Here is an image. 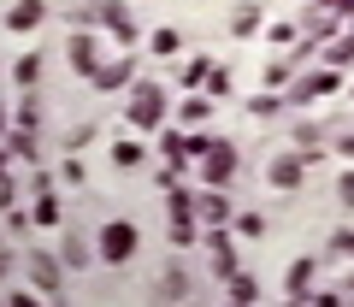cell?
Listing matches in <instances>:
<instances>
[{
  "label": "cell",
  "instance_id": "obj_1",
  "mask_svg": "<svg viewBox=\"0 0 354 307\" xmlns=\"http://www.w3.org/2000/svg\"><path fill=\"white\" fill-rule=\"evenodd\" d=\"M130 248H136V236H130V225H113V230H106V254H130Z\"/></svg>",
  "mask_w": 354,
  "mask_h": 307
},
{
  "label": "cell",
  "instance_id": "obj_2",
  "mask_svg": "<svg viewBox=\"0 0 354 307\" xmlns=\"http://www.w3.org/2000/svg\"><path fill=\"white\" fill-rule=\"evenodd\" d=\"M272 178H278V183H283V189H290V183H295V178H301V160H278V171H272Z\"/></svg>",
  "mask_w": 354,
  "mask_h": 307
},
{
  "label": "cell",
  "instance_id": "obj_3",
  "mask_svg": "<svg viewBox=\"0 0 354 307\" xmlns=\"http://www.w3.org/2000/svg\"><path fill=\"white\" fill-rule=\"evenodd\" d=\"M36 18H41V6H36V0H24V6H18V12H12V30H24V24H36Z\"/></svg>",
  "mask_w": 354,
  "mask_h": 307
}]
</instances>
